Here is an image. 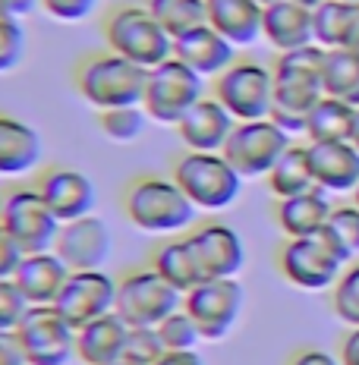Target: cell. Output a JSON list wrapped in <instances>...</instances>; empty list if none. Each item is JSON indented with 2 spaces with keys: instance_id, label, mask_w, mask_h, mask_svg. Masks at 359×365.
<instances>
[{
  "instance_id": "cell-31",
  "label": "cell",
  "mask_w": 359,
  "mask_h": 365,
  "mask_svg": "<svg viewBox=\"0 0 359 365\" xmlns=\"http://www.w3.org/2000/svg\"><path fill=\"white\" fill-rule=\"evenodd\" d=\"M325 95L359 108V51L334 48L325 54Z\"/></svg>"
},
{
  "instance_id": "cell-3",
  "label": "cell",
  "mask_w": 359,
  "mask_h": 365,
  "mask_svg": "<svg viewBox=\"0 0 359 365\" xmlns=\"http://www.w3.org/2000/svg\"><path fill=\"white\" fill-rule=\"evenodd\" d=\"M148 70L133 60L113 54V51H95L79 57L73 66V88L95 113L113 108H142Z\"/></svg>"
},
{
  "instance_id": "cell-25",
  "label": "cell",
  "mask_w": 359,
  "mask_h": 365,
  "mask_svg": "<svg viewBox=\"0 0 359 365\" xmlns=\"http://www.w3.org/2000/svg\"><path fill=\"white\" fill-rule=\"evenodd\" d=\"M205 10H208V26L233 48H249L262 38L265 6L258 0H205Z\"/></svg>"
},
{
  "instance_id": "cell-18",
  "label": "cell",
  "mask_w": 359,
  "mask_h": 365,
  "mask_svg": "<svg viewBox=\"0 0 359 365\" xmlns=\"http://www.w3.org/2000/svg\"><path fill=\"white\" fill-rule=\"evenodd\" d=\"M44 161V142L32 123L0 110V180H22Z\"/></svg>"
},
{
  "instance_id": "cell-2",
  "label": "cell",
  "mask_w": 359,
  "mask_h": 365,
  "mask_svg": "<svg viewBox=\"0 0 359 365\" xmlns=\"http://www.w3.org/2000/svg\"><path fill=\"white\" fill-rule=\"evenodd\" d=\"M120 208L136 230L161 240L189 233L198 217V208L186 199L177 180L161 173H139L129 180L120 195Z\"/></svg>"
},
{
  "instance_id": "cell-38",
  "label": "cell",
  "mask_w": 359,
  "mask_h": 365,
  "mask_svg": "<svg viewBox=\"0 0 359 365\" xmlns=\"http://www.w3.org/2000/svg\"><path fill=\"white\" fill-rule=\"evenodd\" d=\"M29 302L19 293L16 280H0V334H13L26 318Z\"/></svg>"
},
{
  "instance_id": "cell-34",
  "label": "cell",
  "mask_w": 359,
  "mask_h": 365,
  "mask_svg": "<svg viewBox=\"0 0 359 365\" xmlns=\"http://www.w3.org/2000/svg\"><path fill=\"white\" fill-rule=\"evenodd\" d=\"M26 51H29V35L22 19L0 6V76L19 70L22 60H26Z\"/></svg>"
},
{
  "instance_id": "cell-22",
  "label": "cell",
  "mask_w": 359,
  "mask_h": 365,
  "mask_svg": "<svg viewBox=\"0 0 359 365\" xmlns=\"http://www.w3.org/2000/svg\"><path fill=\"white\" fill-rule=\"evenodd\" d=\"M70 274L73 271L66 268V262L51 249V252H32L22 258L13 280H16L19 293L26 296L29 306H57Z\"/></svg>"
},
{
  "instance_id": "cell-12",
  "label": "cell",
  "mask_w": 359,
  "mask_h": 365,
  "mask_svg": "<svg viewBox=\"0 0 359 365\" xmlns=\"http://www.w3.org/2000/svg\"><path fill=\"white\" fill-rule=\"evenodd\" d=\"M183 309L196 322L202 340H218L231 337V331L240 322L243 309H246V290L240 280H202L189 293H183Z\"/></svg>"
},
{
  "instance_id": "cell-48",
  "label": "cell",
  "mask_w": 359,
  "mask_h": 365,
  "mask_svg": "<svg viewBox=\"0 0 359 365\" xmlns=\"http://www.w3.org/2000/svg\"><path fill=\"white\" fill-rule=\"evenodd\" d=\"M111 365H142V362H136V359H129V356H120L117 362H111Z\"/></svg>"
},
{
  "instance_id": "cell-23",
  "label": "cell",
  "mask_w": 359,
  "mask_h": 365,
  "mask_svg": "<svg viewBox=\"0 0 359 365\" xmlns=\"http://www.w3.org/2000/svg\"><path fill=\"white\" fill-rule=\"evenodd\" d=\"M315 186L325 192H353L359 186V148L353 142H305Z\"/></svg>"
},
{
  "instance_id": "cell-33",
  "label": "cell",
  "mask_w": 359,
  "mask_h": 365,
  "mask_svg": "<svg viewBox=\"0 0 359 365\" xmlns=\"http://www.w3.org/2000/svg\"><path fill=\"white\" fill-rule=\"evenodd\" d=\"M95 120L108 142H113V145H133V142L142 139L148 113L142 108H113V110H101Z\"/></svg>"
},
{
  "instance_id": "cell-20",
  "label": "cell",
  "mask_w": 359,
  "mask_h": 365,
  "mask_svg": "<svg viewBox=\"0 0 359 365\" xmlns=\"http://www.w3.org/2000/svg\"><path fill=\"white\" fill-rule=\"evenodd\" d=\"M173 57H177L180 63H186L193 73H198L202 79L215 82L227 66H233L236 48L205 22V26H198L173 41Z\"/></svg>"
},
{
  "instance_id": "cell-27",
  "label": "cell",
  "mask_w": 359,
  "mask_h": 365,
  "mask_svg": "<svg viewBox=\"0 0 359 365\" xmlns=\"http://www.w3.org/2000/svg\"><path fill=\"white\" fill-rule=\"evenodd\" d=\"M315 44L325 51H359V4L325 0L315 10Z\"/></svg>"
},
{
  "instance_id": "cell-9",
  "label": "cell",
  "mask_w": 359,
  "mask_h": 365,
  "mask_svg": "<svg viewBox=\"0 0 359 365\" xmlns=\"http://www.w3.org/2000/svg\"><path fill=\"white\" fill-rule=\"evenodd\" d=\"M211 95L231 110L236 123L268 120L274 108V73L262 60L236 57L233 66L211 82Z\"/></svg>"
},
{
  "instance_id": "cell-16",
  "label": "cell",
  "mask_w": 359,
  "mask_h": 365,
  "mask_svg": "<svg viewBox=\"0 0 359 365\" xmlns=\"http://www.w3.org/2000/svg\"><path fill=\"white\" fill-rule=\"evenodd\" d=\"M113 309H117V277L104 268L73 271L57 299V312L73 328H82V324L95 322Z\"/></svg>"
},
{
  "instance_id": "cell-8",
  "label": "cell",
  "mask_w": 359,
  "mask_h": 365,
  "mask_svg": "<svg viewBox=\"0 0 359 365\" xmlns=\"http://www.w3.org/2000/svg\"><path fill=\"white\" fill-rule=\"evenodd\" d=\"M343 268H347V258L338 246L331 242V237L322 233H312V237H296L287 240L278 252V271L287 284H293L296 290H328L340 280Z\"/></svg>"
},
{
  "instance_id": "cell-29",
  "label": "cell",
  "mask_w": 359,
  "mask_h": 365,
  "mask_svg": "<svg viewBox=\"0 0 359 365\" xmlns=\"http://www.w3.org/2000/svg\"><path fill=\"white\" fill-rule=\"evenodd\" d=\"M265 186L274 195V202L315 189V177H312V164H309V145L293 142L280 155V161L271 167V173L265 177Z\"/></svg>"
},
{
  "instance_id": "cell-32",
  "label": "cell",
  "mask_w": 359,
  "mask_h": 365,
  "mask_svg": "<svg viewBox=\"0 0 359 365\" xmlns=\"http://www.w3.org/2000/svg\"><path fill=\"white\" fill-rule=\"evenodd\" d=\"M145 4H148V10L155 13V19L161 22V29L173 41L208 22L205 0H145Z\"/></svg>"
},
{
  "instance_id": "cell-13",
  "label": "cell",
  "mask_w": 359,
  "mask_h": 365,
  "mask_svg": "<svg viewBox=\"0 0 359 365\" xmlns=\"http://www.w3.org/2000/svg\"><path fill=\"white\" fill-rule=\"evenodd\" d=\"M290 145H293V135L284 133L271 117L246 120V123L233 126V135L224 148V158L240 170L243 180H258V177L265 180Z\"/></svg>"
},
{
  "instance_id": "cell-19",
  "label": "cell",
  "mask_w": 359,
  "mask_h": 365,
  "mask_svg": "<svg viewBox=\"0 0 359 365\" xmlns=\"http://www.w3.org/2000/svg\"><path fill=\"white\" fill-rule=\"evenodd\" d=\"M236 120L215 95H205L186 117L180 120L177 135L186 151H224L233 135Z\"/></svg>"
},
{
  "instance_id": "cell-1",
  "label": "cell",
  "mask_w": 359,
  "mask_h": 365,
  "mask_svg": "<svg viewBox=\"0 0 359 365\" xmlns=\"http://www.w3.org/2000/svg\"><path fill=\"white\" fill-rule=\"evenodd\" d=\"M325 48L309 44L300 51L278 54L271 63L274 73V108L271 120L290 135H305L315 104L325 98Z\"/></svg>"
},
{
  "instance_id": "cell-11",
  "label": "cell",
  "mask_w": 359,
  "mask_h": 365,
  "mask_svg": "<svg viewBox=\"0 0 359 365\" xmlns=\"http://www.w3.org/2000/svg\"><path fill=\"white\" fill-rule=\"evenodd\" d=\"M13 337L26 365H70L76 359V328L57 306H29Z\"/></svg>"
},
{
  "instance_id": "cell-24",
  "label": "cell",
  "mask_w": 359,
  "mask_h": 365,
  "mask_svg": "<svg viewBox=\"0 0 359 365\" xmlns=\"http://www.w3.org/2000/svg\"><path fill=\"white\" fill-rule=\"evenodd\" d=\"M129 324L117 312L95 318V322L76 328V362L82 365H111L126 356Z\"/></svg>"
},
{
  "instance_id": "cell-39",
  "label": "cell",
  "mask_w": 359,
  "mask_h": 365,
  "mask_svg": "<svg viewBox=\"0 0 359 365\" xmlns=\"http://www.w3.org/2000/svg\"><path fill=\"white\" fill-rule=\"evenodd\" d=\"M167 353L161 337H158V328H129L126 337V356L142 365H155L161 356Z\"/></svg>"
},
{
  "instance_id": "cell-51",
  "label": "cell",
  "mask_w": 359,
  "mask_h": 365,
  "mask_svg": "<svg viewBox=\"0 0 359 365\" xmlns=\"http://www.w3.org/2000/svg\"><path fill=\"white\" fill-rule=\"evenodd\" d=\"M258 4H262V6H268V4H274V0H258Z\"/></svg>"
},
{
  "instance_id": "cell-7",
  "label": "cell",
  "mask_w": 359,
  "mask_h": 365,
  "mask_svg": "<svg viewBox=\"0 0 359 365\" xmlns=\"http://www.w3.org/2000/svg\"><path fill=\"white\" fill-rule=\"evenodd\" d=\"M205 95H211L208 79H202V76L193 73L186 63L171 57V60H164V63H158L155 70H148L142 110L148 113L151 123L177 126Z\"/></svg>"
},
{
  "instance_id": "cell-21",
  "label": "cell",
  "mask_w": 359,
  "mask_h": 365,
  "mask_svg": "<svg viewBox=\"0 0 359 365\" xmlns=\"http://www.w3.org/2000/svg\"><path fill=\"white\" fill-rule=\"evenodd\" d=\"M262 38L278 54L309 48L315 44V10L296 4V0H274L265 6Z\"/></svg>"
},
{
  "instance_id": "cell-46",
  "label": "cell",
  "mask_w": 359,
  "mask_h": 365,
  "mask_svg": "<svg viewBox=\"0 0 359 365\" xmlns=\"http://www.w3.org/2000/svg\"><path fill=\"white\" fill-rule=\"evenodd\" d=\"M155 365H205V359L193 349V353H164Z\"/></svg>"
},
{
  "instance_id": "cell-47",
  "label": "cell",
  "mask_w": 359,
  "mask_h": 365,
  "mask_svg": "<svg viewBox=\"0 0 359 365\" xmlns=\"http://www.w3.org/2000/svg\"><path fill=\"white\" fill-rule=\"evenodd\" d=\"M350 142L359 148V110H356V123H353V135H350Z\"/></svg>"
},
{
  "instance_id": "cell-28",
  "label": "cell",
  "mask_w": 359,
  "mask_h": 365,
  "mask_svg": "<svg viewBox=\"0 0 359 365\" xmlns=\"http://www.w3.org/2000/svg\"><path fill=\"white\" fill-rule=\"evenodd\" d=\"M148 264L161 274L167 284L177 287L180 293H189L196 284H202V274H198V264H196L193 249H189L186 233H183V237H167L158 242V246L151 249Z\"/></svg>"
},
{
  "instance_id": "cell-26",
  "label": "cell",
  "mask_w": 359,
  "mask_h": 365,
  "mask_svg": "<svg viewBox=\"0 0 359 365\" xmlns=\"http://www.w3.org/2000/svg\"><path fill=\"white\" fill-rule=\"evenodd\" d=\"M331 211H334V205L328 199V192L315 186V189H309V192L274 202V224L280 227V233H284L287 240L312 237V233L325 230Z\"/></svg>"
},
{
  "instance_id": "cell-36",
  "label": "cell",
  "mask_w": 359,
  "mask_h": 365,
  "mask_svg": "<svg viewBox=\"0 0 359 365\" xmlns=\"http://www.w3.org/2000/svg\"><path fill=\"white\" fill-rule=\"evenodd\" d=\"M158 337L167 353H193L202 344V334H198L196 322L189 318L186 309H177L173 315H167L161 324H158Z\"/></svg>"
},
{
  "instance_id": "cell-10",
  "label": "cell",
  "mask_w": 359,
  "mask_h": 365,
  "mask_svg": "<svg viewBox=\"0 0 359 365\" xmlns=\"http://www.w3.org/2000/svg\"><path fill=\"white\" fill-rule=\"evenodd\" d=\"M0 227L16 240V246L26 255L51 252L60 233V220L48 208V202L41 199L35 182H16V186L4 189Z\"/></svg>"
},
{
  "instance_id": "cell-52",
  "label": "cell",
  "mask_w": 359,
  "mask_h": 365,
  "mask_svg": "<svg viewBox=\"0 0 359 365\" xmlns=\"http://www.w3.org/2000/svg\"><path fill=\"white\" fill-rule=\"evenodd\" d=\"M347 4H359V0H347Z\"/></svg>"
},
{
  "instance_id": "cell-49",
  "label": "cell",
  "mask_w": 359,
  "mask_h": 365,
  "mask_svg": "<svg viewBox=\"0 0 359 365\" xmlns=\"http://www.w3.org/2000/svg\"><path fill=\"white\" fill-rule=\"evenodd\" d=\"M353 205H356V208H359V186L353 189Z\"/></svg>"
},
{
  "instance_id": "cell-43",
  "label": "cell",
  "mask_w": 359,
  "mask_h": 365,
  "mask_svg": "<svg viewBox=\"0 0 359 365\" xmlns=\"http://www.w3.org/2000/svg\"><path fill=\"white\" fill-rule=\"evenodd\" d=\"M0 365H26L22 349L13 334H0Z\"/></svg>"
},
{
  "instance_id": "cell-44",
  "label": "cell",
  "mask_w": 359,
  "mask_h": 365,
  "mask_svg": "<svg viewBox=\"0 0 359 365\" xmlns=\"http://www.w3.org/2000/svg\"><path fill=\"white\" fill-rule=\"evenodd\" d=\"M340 365H359V328H350V334L340 340Z\"/></svg>"
},
{
  "instance_id": "cell-14",
  "label": "cell",
  "mask_w": 359,
  "mask_h": 365,
  "mask_svg": "<svg viewBox=\"0 0 359 365\" xmlns=\"http://www.w3.org/2000/svg\"><path fill=\"white\" fill-rule=\"evenodd\" d=\"M202 280H233L246 268L243 237L224 220H205L186 233Z\"/></svg>"
},
{
  "instance_id": "cell-42",
  "label": "cell",
  "mask_w": 359,
  "mask_h": 365,
  "mask_svg": "<svg viewBox=\"0 0 359 365\" xmlns=\"http://www.w3.org/2000/svg\"><path fill=\"white\" fill-rule=\"evenodd\" d=\"M287 365H340V356H331L322 346H303L290 356Z\"/></svg>"
},
{
  "instance_id": "cell-4",
  "label": "cell",
  "mask_w": 359,
  "mask_h": 365,
  "mask_svg": "<svg viewBox=\"0 0 359 365\" xmlns=\"http://www.w3.org/2000/svg\"><path fill=\"white\" fill-rule=\"evenodd\" d=\"M101 38L108 51L133 60L142 70L173 57V38L161 29L148 4H113L101 16Z\"/></svg>"
},
{
  "instance_id": "cell-15",
  "label": "cell",
  "mask_w": 359,
  "mask_h": 365,
  "mask_svg": "<svg viewBox=\"0 0 359 365\" xmlns=\"http://www.w3.org/2000/svg\"><path fill=\"white\" fill-rule=\"evenodd\" d=\"M35 186L60 224L89 217V215H95V208H98L95 182H91V177L86 170H79V167L48 164L44 170H38Z\"/></svg>"
},
{
  "instance_id": "cell-45",
  "label": "cell",
  "mask_w": 359,
  "mask_h": 365,
  "mask_svg": "<svg viewBox=\"0 0 359 365\" xmlns=\"http://www.w3.org/2000/svg\"><path fill=\"white\" fill-rule=\"evenodd\" d=\"M0 6H4L6 13H13V16L26 19V16H32L35 10H41V0H0Z\"/></svg>"
},
{
  "instance_id": "cell-35",
  "label": "cell",
  "mask_w": 359,
  "mask_h": 365,
  "mask_svg": "<svg viewBox=\"0 0 359 365\" xmlns=\"http://www.w3.org/2000/svg\"><path fill=\"white\" fill-rule=\"evenodd\" d=\"M325 233L331 237V242L343 252V258H356L359 255V208L356 205H334L331 217L325 224Z\"/></svg>"
},
{
  "instance_id": "cell-30",
  "label": "cell",
  "mask_w": 359,
  "mask_h": 365,
  "mask_svg": "<svg viewBox=\"0 0 359 365\" xmlns=\"http://www.w3.org/2000/svg\"><path fill=\"white\" fill-rule=\"evenodd\" d=\"M356 110L347 101L338 98H322L312 110L309 123H305V139L309 142H350L353 135V123H356Z\"/></svg>"
},
{
  "instance_id": "cell-5",
  "label": "cell",
  "mask_w": 359,
  "mask_h": 365,
  "mask_svg": "<svg viewBox=\"0 0 359 365\" xmlns=\"http://www.w3.org/2000/svg\"><path fill=\"white\" fill-rule=\"evenodd\" d=\"M171 177L198 211L231 208L246 182L240 170L224 158V151H183L173 158Z\"/></svg>"
},
{
  "instance_id": "cell-17",
  "label": "cell",
  "mask_w": 359,
  "mask_h": 365,
  "mask_svg": "<svg viewBox=\"0 0 359 365\" xmlns=\"http://www.w3.org/2000/svg\"><path fill=\"white\" fill-rule=\"evenodd\" d=\"M54 252L66 262L70 271H98L111 255V230L98 215L60 224Z\"/></svg>"
},
{
  "instance_id": "cell-37",
  "label": "cell",
  "mask_w": 359,
  "mask_h": 365,
  "mask_svg": "<svg viewBox=\"0 0 359 365\" xmlns=\"http://www.w3.org/2000/svg\"><path fill=\"white\" fill-rule=\"evenodd\" d=\"M331 306L334 315L350 328H359V262L347 264L340 274V280L331 287Z\"/></svg>"
},
{
  "instance_id": "cell-41",
  "label": "cell",
  "mask_w": 359,
  "mask_h": 365,
  "mask_svg": "<svg viewBox=\"0 0 359 365\" xmlns=\"http://www.w3.org/2000/svg\"><path fill=\"white\" fill-rule=\"evenodd\" d=\"M22 258H26V252L16 246V240L10 237V233L0 227V280H13L22 264Z\"/></svg>"
},
{
  "instance_id": "cell-50",
  "label": "cell",
  "mask_w": 359,
  "mask_h": 365,
  "mask_svg": "<svg viewBox=\"0 0 359 365\" xmlns=\"http://www.w3.org/2000/svg\"><path fill=\"white\" fill-rule=\"evenodd\" d=\"M0 211H4V189H0Z\"/></svg>"
},
{
  "instance_id": "cell-6",
  "label": "cell",
  "mask_w": 359,
  "mask_h": 365,
  "mask_svg": "<svg viewBox=\"0 0 359 365\" xmlns=\"http://www.w3.org/2000/svg\"><path fill=\"white\" fill-rule=\"evenodd\" d=\"M183 309V293L151 264H136L117 277V315L129 328H158L167 315Z\"/></svg>"
},
{
  "instance_id": "cell-40",
  "label": "cell",
  "mask_w": 359,
  "mask_h": 365,
  "mask_svg": "<svg viewBox=\"0 0 359 365\" xmlns=\"http://www.w3.org/2000/svg\"><path fill=\"white\" fill-rule=\"evenodd\" d=\"M98 6H101V0H41V10L54 22H64V26L86 22Z\"/></svg>"
}]
</instances>
